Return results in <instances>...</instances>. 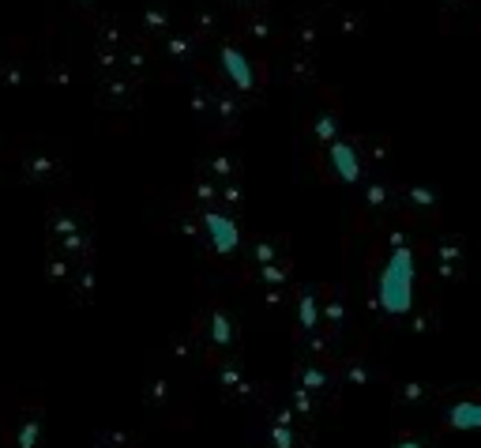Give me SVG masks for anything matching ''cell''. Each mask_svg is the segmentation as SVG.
I'll return each mask as SVG.
<instances>
[{"label":"cell","instance_id":"6da1fadb","mask_svg":"<svg viewBox=\"0 0 481 448\" xmlns=\"http://www.w3.org/2000/svg\"><path fill=\"white\" fill-rule=\"evenodd\" d=\"M0 433H5V448H45V407L38 395L5 388Z\"/></svg>","mask_w":481,"mask_h":448},{"label":"cell","instance_id":"7a4b0ae2","mask_svg":"<svg viewBox=\"0 0 481 448\" xmlns=\"http://www.w3.org/2000/svg\"><path fill=\"white\" fill-rule=\"evenodd\" d=\"M410 287H414V257L410 248H391L388 268L380 276V297H384V309L388 313H402L410 306Z\"/></svg>","mask_w":481,"mask_h":448},{"label":"cell","instance_id":"3957f363","mask_svg":"<svg viewBox=\"0 0 481 448\" xmlns=\"http://www.w3.org/2000/svg\"><path fill=\"white\" fill-rule=\"evenodd\" d=\"M204 227H207V238L215 241V248H218L222 257H230L234 248H237V241H241V230H237V222H234L230 215H222V211H207Z\"/></svg>","mask_w":481,"mask_h":448},{"label":"cell","instance_id":"277c9868","mask_svg":"<svg viewBox=\"0 0 481 448\" xmlns=\"http://www.w3.org/2000/svg\"><path fill=\"white\" fill-rule=\"evenodd\" d=\"M332 166H335V173H339L342 181H358V178H361V159H358V151H353L350 143H342V140L332 143Z\"/></svg>","mask_w":481,"mask_h":448},{"label":"cell","instance_id":"5b68a950","mask_svg":"<svg viewBox=\"0 0 481 448\" xmlns=\"http://www.w3.org/2000/svg\"><path fill=\"white\" fill-rule=\"evenodd\" d=\"M222 68H226V76H230V80L241 87V91H248L252 83H256V76H252V64H248V61L237 54L234 45H226V49H222Z\"/></svg>","mask_w":481,"mask_h":448},{"label":"cell","instance_id":"8992f818","mask_svg":"<svg viewBox=\"0 0 481 448\" xmlns=\"http://www.w3.org/2000/svg\"><path fill=\"white\" fill-rule=\"evenodd\" d=\"M207 328H211V343H215V346H222V351H230V346H234V320H230V313L211 309Z\"/></svg>","mask_w":481,"mask_h":448},{"label":"cell","instance_id":"52a82bcc","mask_svg":"<svg viewBox=\"0 0 481 448\" xmlns=\"http://www.w3.org/2000/svg\"><path fill=\"white\" fill-rule=\"evenodd\" d=\"M447 426H459V430H474L477 426V404H455V411H447Z\"/></svg>","mask_w":481,"mask_h":448},{"label":"cell","instance_id":"ba28073f","mask_svg":"<svg viewBox=\"0 0 481 448\" xmlns=\"http://www.w3.org/2000/svg\"><path fill=\"white\" fill-rule=\"evenodd\" d=\"M297 325H301V332H309L316 325V294L313 290H301V297H297Z\"/></svg>","mask_w":481,"mask_h":448},{"label":"cell","instance_id":"9c48e42d","mask_svg":"<svg viewBox=\"0 0 481 448\" xmlns=\"http://www.w3.org/2000/svg\"><path fill=\"white\" fill-rule=\"evenodd\" d=\"M297 377H301V385H305V388H327V385H332V381H327V377H332V369H323V365H301L297 369Z\"/></svg>","mask_w":481,"mask_h":448},{"label":"cell","instance_id":"30bf717a","mask_svg":"<svg viewBox=\"0 0 481 448\" xmlns=\"http://www.w3.org/2000/svg\"><path fill=\"white\" fill-rule=\"evenodd\" d=\"M335 132H339V121L323 113V117L316 121V136H320V140H335Z\"/></svg>","mask_w":481,"mask_h":448},{"label":"cell","instance_id":"8fae6325","mask_svg":"<svg viewBox=\"0 0 481 448\" xmlns=\"http://www.w3.org/2000/svg\"><path fill=\"white\" fill-rule=\"evenodd\" d=\"M323 317H327V325H342V297L335 294V302H327V309H323Z\"/></svg>","mask_w":481,"mask_h":448},{"label":"cell","instance_id":"7c38bea8","mask_svg":"<svg viewBox=\"0 0 481 448\" xmlns=\"http://www.w3.org/2000/svg\"><path fill=\"white\" fill-rule=\"evenodd\" d=\"M271 448H297V437H293V430H274V441H271Z\"/></svg>","mask_w":481,"mask_h":448},{"label":"cell","instance_id":"4fadbf2b","mask_svg":"<svg viewBox=\"0 0 481 448\" xmlns=\"http://www.w3.org/2000/svg\"><path fill=\"white\" fill-rule=\"evenodd\" d=\"M395 448H428V441H421L418 433H402V437L395 441Z\"/></svg>","mask_w":481,"mask_h":448}]
</instances>
